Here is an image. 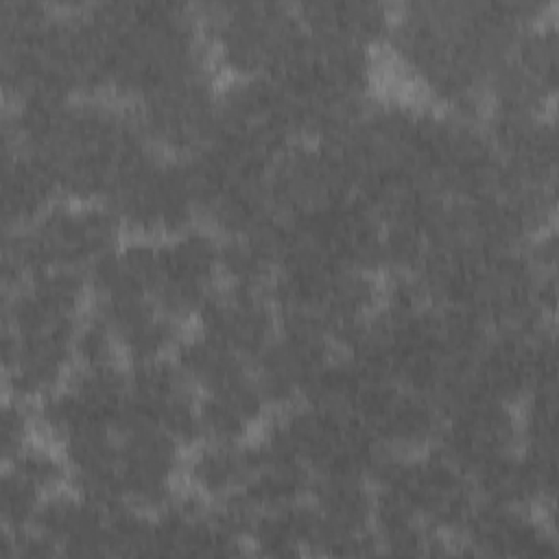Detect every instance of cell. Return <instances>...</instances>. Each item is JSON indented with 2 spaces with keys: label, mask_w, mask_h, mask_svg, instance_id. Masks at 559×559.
Segmentation results:
<instances>
[{
  "label": "cell",
  "mask_w": 559,
  "mask_h": 559,
  "mask_svg": "<svg viewBox=\"0 0 559 559\" xmlns=\"http://www.w3.org/2000/svg\"><path fill=\"white\" fill-rule=\"evenodd\" d=\"M550 2H411L393 9L386 48L428 105L483 116L487 83L518 35L548 17Z\"/></svg>",
  "instance_id": "1"
},
{
  "label": "cell",
  "mask_w": 559,
  "mask_h": 559,
  "mask_svg": "<svg viewBox=\"0 0 559 559\" xmlns=\"http://www.w3.org/2000/svg\"><path fill=\"white\" fill-rule=\"evenodd\" d=\"M2 142L39 157L59 197L76 203H105L116 183L157 151L133 107L109 96L4 105Z\"/></svg>",
  "instance_id": "2"
},
{
  "label": "cell",
  "mask_w": 559,
  "mask_h": 559,
  "mask_svg": "<svg viewBox=\"0 0 559 559\" xmlns=\"http://www.w3.org/2000/svg\"><path fill=\"white\" fill-rule=\"evenodd\" d=\"M100 57L105 96L135 105L212 70L199 9L179 2L85 4Z\"/></svg>",
  "instance_id": "3"
},
{
  "label": "cell",
  "mask_w": 559,
  "mask_h": 559,
  "mask_svg": "<svg viewBox=\"0 0 559 559\" xmlns=\"http://www.w3.org/2000/svg\"><path fill=\"white\" fill-rule=\"evenodd\" d=\"M122 227L105 203L57 201L37 221L4 229L2 293L52 269H87L122 242Z\"/></svg>",
  "instance_id": "4"
},
{
  "label": "cell",
  "mask_w": 559,
  "mask_h": 559,
  "mask_svg": "<svg viewBox=\"0 0 559 559\" xmlns=\"http://www.w3.org/2000/svg\"><path fill=\"white\" fill-rule=\"evenodd\" d=\"M258 439L297 461L312 478L360 476L371 480L376 465L386 454L358 417L306 400L271 411Z\"/></svg>",
  "instance_id": "5"
},
{
  "label": "cell",
  "mask_w": 559,
  "mask_h": 559,
  "mask_svg": "<svg viewBox=\"0 0 559 559\" xmlns=\"http://www.w3.org/2000/svg\"><path fill=\"white\" fill-rule=\"evenodd\" d=\"M304 142L297 111L271 76H227L218 85L216 122L207 146L227 159L269 175L275 159Z\"/></svg>",
  "instance_id": "6"
},
{
  "label": "cell",
  "mask_w": 559,
  "mask_h": 559,
  "mask_svg": "<svg viewBox=\"0 0 559 559\" xmlns=\"http://www.w3.org/2000/svg\"><path fill=\"white\" fill-rule=\"evenodd\" d=\"M373 509L417 520L426 528L456 537L476 504L472 478L435 445L386 452L371 474Z\"/></svg>",
  "instance_id": "7"
},
{
  "label": "cell",
  "mask_w": 559,
  "mask_h": 559,
  "mask_svg": "<svg viewBox=\"0 0 559 559\" xmlns=\"http://www.w3.org/2000/svg\"><path fill=\"white\" fill-rule=\"evenodd\" d=\"M212 63L227 76H273L304 35L295 4L216 2L199 9Z\"/></svg>",
  "instance_id": "8"
},
{
  "label": "cell",
  "mask_w": 559,
  "mask_h": 559,
  "mask_svg": "<svg viewBox=\"0 0 559 559\" xmlns=\"http://www.w3.org/2000/svg\"><path fill=\"white\" fill-rule=\"evenodd\" d=\"M105 205L131 238H168L199 221L197 190L186 157L159 151L140 159L116 183Z\"/></svg>",
  "instance_id": "9"
},
{
  "label": "cell",
  "mask_w": 559,
  "mask_h": 559,
  "mask_svg": "<svg viewBox=\"0 0 559 559\" xmlns=\"http://www.w3.org/2000/svg\"><path fill=\"white\" fill-rule=\"evenodd\" d=\"M33 406L37 432L57 448L76 437L116 432L131 419L127 367L74 365L68 378Z\"/></svg>",
  "instance_id": "10"
},
{
  "label": "cell",
  "mask_w": 559,
  "mask_h": 559,
  "mask_svg": "<svg viewBox=\"0 0 559 559\" xmlns=\"http://www.w3.org/2000/svg\"><path fill=\"white\" fill-rule=\"evenodd\" d=\"M221 280V238L201 225L155 238L153 301L179 323L194 319Z\"/></svg>",
  "instance_id": "11"
},
{
  "label": "cell",
  "mask_w": 559,
  "mask_h": 559,
  "mask_svg": "<svg viewBox=\"0 0 559 559\" xmlns=\"http://www.w3.org/2000/svg\"><path fill=\"white\" fill-rule=\"evenodd\" d=\"M216 74L214 70H203L131 107L144 135L157 151L186 157L210 142L216 122Z\"/></svg>",
  "instance_id": "12"
},
{
  "label": "cell",
  "mask_w": 559,
  "mask_h": 559,
  "mask_svg": "<svg viewBox=\"0 0 559 559\" xmlns=\"http://www.w3.org/2000/svg\"><path fill=\"white\" fill-rule=\"evenodd\" d=\"M347 411L360 419L384 452L393 454L430 448L441 424L435 400L367 371H362Z\"/></svg>",
  "instance_id": "13"
},
{
  "label": "cell",
  "mask_w": 559,
  "mask_h": 559,
  "mask_svg": "<svg viewBox=\"0 0 559 559\" xmlns=\"http://www.w3.org/2000/svg\"><path fill=\"white\" fill-rule=\"evenodd\" d=\"M441 424L435 448L472 476L483 465L518 450V411L463 391L439 406Z\"/></svg>",
  "instance_id": "14"
},
{
  "label": "cell",
  "mask_w": 559,
  "mask_h": 559,
  "mask_svg": "<svg viewBox=\"0 0 559 559\" xmlns=\"http://www.w3.org/2000/svg\"><path fill=\"white\" fill-rule=\"evenodd\" d=\"M183 450L168 432L131 417L118 430L116 476L122 502L153 513L175 498L183 478Z\"/></svg>",
  "instance_id": "15"
},
{
  "label": "cell",
  "mask_w": 559,
  "mask_h": 559,
  "mask_svg": "<svg viewBox=\"0 0 559 559\" xmlns=\"http://www.w3.org/2000/svg\"><path fill=\"white\" fill-rule=\"evenodd\" d=\"M133 419L168 432L186 450L201 441L199 393L170 356L127 365Z\"/></svg>",
  "instance_id": "16"
},
{
  "label": "cell",
  "mask_w": 559,
  "mask_h": 559,
  "mask_svg": "<svg viewBox=\"0 0 559 559\" xmlns=\"http://www.w3.org/2000/svg\"><path fill=\"white\" fill-rule=\"evenodd\" d=\"M559 550L555 515L537 509L476 500L454 537V555L467 557H555Z\"/></svg>",
  "instance_id": "17"
},
{
  "label": "cell",
  "mask_w": 559,
  "mask_h": 559,
  "mask_svg": "<svg viewBox=\"0 0 559 559\" xmlns=\"http://www.w3.org/2000/svg\"><path fill=\"white\" fill-rule=\"evenodd\" d=\"M336 354L334 343L314 325L280 321L277 334L251 365L271 411L301 402L319 371Z\"/></svg>",
  "instance_id": "18"
},
{
  "label": "cell",
  "mask_w": 559,
  "mask_h": 559,
  "mask_svg": "<svg viewBox=\"0 0 559 559\" xmlns=\"http://www.w3.org/2000/svg\"><path fill=\"white\" fill-rule=\"evenodd\" d=\"M352 194L341 162L321 142L293 144L266 175V197L280 218H293Z\"/></svg>",
  "instance_id": "19"
},
{
  "label": "cell",
  "mask_w": 559,
  "mask_h": 559,
  "mask_svg": "<svg viewBox=\"0 0 559 559\" xmlns=\"http://www.w3.org/2000/svg\"><path fill=\"white\" fill-rule=\"evenodd\" d=\"M197 330L253 365L280 328L269 288L218 284L194 317Z\"/></svg>",
  "instance_id": "20"
},
{
  "label": "cell",
  "mask_w": 559,
  "mask_h": 559,
  "mask_svg": "<svg viewBox=\"0 0 559 559\" xmlns=\"http://www.w3.org/2000/svg\"><path fill=\"white\" fill-rule=\"evenodd\" d=\"M90 310L107 323L127 365L170 356L183 336L181 323L151 297L90 299Z\"/></svg>",
  "instance_id": "21"
},
{
  "label": "cell",
  "mask_w": 559,
  "mask_h": 559,
  "mask_svg": "<svg viewBox=\"0 0 559 559\" xmlns=\"http://www.w3.org/2000/svg\"><path fill=\"white\" fill-rule=\"evenodd\" d=\"M301 26L317 37L373 50L386 44L393 9L367 0H310L295 4Z\"/></svg>",
  "instance_id": "22"
},
{
  "label": "cell",
  "mask_w": 559,
  "mask_h": 559,
  "mask_svg": "<svg viewBox=\"0 0 559 559\" xmlns=\"http://www.w3.org/2000/svg\"><path fill=\"white\" fill-rule=\"evenodd\" d=\"M61 201L46 164L17 144L2 142V225H31Z\"/></svg>",
  "instance_id": "23"
},
{
  "label": "cell",
  "mask_w": 559,
  "mask_h": 559,
  "mask_svg": "<svg viewBox=\"0 0 559 559\" xmlns=\"http://www.w3.org/2000/svg\"><path fill=\"white\" fill-rule=\"evenodd\" d=\"M258 463V441H199L183 463V478L190 491L207 500L238 496Z\"/></svg>",
  "instance_id": "24"
},
{
  "label": "cell",
  "mask_w": 559,
  "mask_h": 559,
  "mask_svg": "<svg viewBox=\"0 0 559 559\" xmlns=\"http://www.w3.org/2000/svg\"><path fill=\"white\" fill-rule=\"evenodd\" d=\"M271 415L255 376L218 393L199 395L201 441H247Z\"/></svg>",
  "instance_id": "25"
},
{
  "label": "cell",
  "mask_w": 559,
  "mask_h": 559,
  "mask_svg": "<svg viewBox=\"0 0 559 559\" xmlns=\"http://www.w3.org/2000/svg\"><path fill=\"white\" fill-rule=\"evenodd\" d=\"M319 535V515L306 498L286 507L253 513L247 544L251 552L262 557H301L317 552Z\"/></svg>",
  "instance_id": "26"
},
{
  "label": "cell",
  "mask_w": 559,
  "mask_h": 559,
  "mask_svg": "<svg viewBox=\"0 0 559 559\" xmlns=\"http://www.w3.org/2000/svg\"><path fill=\"white\" fill-rule=\"evenodd\" d=\"M258 441V463L245 483L242 491L229 500H238L251 515L266 509L286 507L306 500L312 476L297 461L275 452L264 441Z\"/></svg>",
  "instance_id": "27"
},
{
  "label": "cell",
  "mask_w": 559,
  "mask_h": 559,
  "mask_svg": "<svg viewBox=\"0 0 559 559\" xmlns=\"http://www.w3.org/2000/svg\"><path fill=\"white\" fill-rule=\"evenodd\" d=\"M173 358L199 395L227 391L253 376L249 360L199 330L181 336Z\"/></svg>",
  "instance_id": "28"
},
{
  "label": "cell",
  "mask_w": 559,
  "mask_h": 559,
  "mask_svg": "<svg viewBox=\"0 0 559 559\" xmlns=\"http://www.w3.org/2000/svg\"><path fill=\"white\" fill-rule=\"evenodd\" d=\"M11 472L28 480L33 487H37L44 496H50L52 491L68 485V467L66 461L57 450H52V443H28L22 452H17L13 459L4 463Z\"/></svg>",
  "instance_id": "29"
},
{
  "label": "cell",
  "mask_w": 559,
  "mask_h": 559,
  "mask_svg": "<svg viewBox=\"0 0 559 559\" xmlns=\"http://www.w3.org/2000/svg\"><path fill=\"white\" fill-rule=\"evenodd\" d=\"M44 493L28 480L4 467L0 480V524L7 533H22L33 526Z\"/></svg>",
  "instance_id": "30"
},
{
  "label": "cell",
  "mask_w": 559,
  "mask_h": 559,
  "mask_svg": "<svg viewBox=\"0 0 559 559\" xmlns=\"http://www.w3.org/2000/svg\"><path fill=\"white\" fill-rule=\"evenodd\" d=\"M76 365H109L120 362L118 343L107 323L92 310H85L74 336Z\"/></svg>",
  "instance_id": "31"
},
{
  "label": "cell",
  "mask_w": 559,
  "mask_h": 559,
  "mask_svg": "<svg viewBox=\"0 0 559 559\" xmlns=\"http://www.w3.org/2000/svg\"><path fill=\"white\" fill-rule=\"evenodd\" d=\"M37 419L35 406L20 397H4L2 415H0V452L2 461L7 463L17 452H22L28 443L35 441Z\"/></svg>",
  "instance_id": "32"
}]
</instances>
